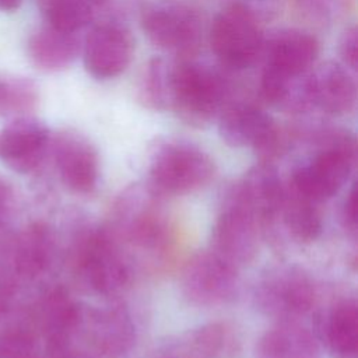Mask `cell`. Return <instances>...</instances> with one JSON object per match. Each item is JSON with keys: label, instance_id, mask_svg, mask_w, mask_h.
Returning <instances> with one entry per match:
<instances>
[{"label": "cell", "instance_id": "obj_3", "mask_svg": "<svg viewBox=\"0 0 358 358\" xmlns=\"http://www.w3.org/2000/svg\"><path fill=\"white\" fill-rule=\"evenodd\" d=\"M224 96L225 85L215 71L187 60L171 64L168 108L187 124H208L220 112Z\"/></svg>", "mask_w": 358, "mask_h": 358}, {"label": "cell", "instance_id": "obj_34", "mask_svg": "<svg viewBox=\"0 0 358 358\" xmlns=\"http://www.w3.org/2000/svg\"><path fill=\"white\" fill-rule=\"evenodd\" d=\"M147 358H189V357L185 352V350L182 348V345L178 344V345L161 348V350L152 352L151 355H148Z\"/></svg>", "mask_w": 358, "mask_h": 358}, {"label": "cell", "instance_id": "obj_23", "mask_svg": "<svg viewBox=\"0 0 358 358\" xmlns=\"http://www.w3.org/2000/svg\"><path fill=\"white\" fill-rule=\"evenodd\" d=\"M320 333L330 352L337 358H357L358 305L355 299H343L320 320Z\"/></svg>", "mask_w": 358, "mask_h": 358}, {"label": "cell", "instance_id": "obj_8", "mask_svg": "<svg viewBox=\"0 0 358 358\" xmlns=\"http://www.w3.org/2000/svg\"><path fill=\"white\" fill-rule=\"evenodd\" d=\"M141 27L150 42L175 56H193L201 43L200 18L183 4H154L145 8Z\"/></svg>", "mask_w": 358, "mask_h": 358}, {"label": "cell", "instance_id": "obj_33", "mask_svg": "<svg viewBox=\"0 0 358 358\" xmlns=\"http://www.w3.org/2000/svg\"><path fill=\"white\" fill-rule=\"evenodd\" d=\"M357 186L355 183L351 186L350 192H348V196L344 201V206H343V218H344V222H345V227L351 231V232H355L357 231V222H358V218H357Z\"/></svg>", "mask_w": 358, "mask_h": 358}, {"label": "cell", "instance_id": "obj_25", "mask_svg": "<svg viewBox=\"0 0 358 358\" xmlns=\"http://www.w3.org/2000/svg\"><path fill=\"white\" fill-rule=\"evenodd\" d=\"M315 200L301 194L291 186L284 190L281 211L289 234L299 242H312L322 232V215Z\"/></svg>", "mask_w": 358, "mask_h": 358}, {"label": "cell", "instance_id": "obj_24", "mask_svg": "<svg viewBox=\"0 0 358 358\" xmlns=\"http://www.w3.org/2000/svg\"><path fill=\"white\" fill-rule=\"evenodd\" d=\"M55 250L50 229L41 222L27 227L15 241L13 263L15 271L25 278L42 274L52 262Z\"/></svg>", "mask_w": 358, "mask_h": 358}, {"label": "cell", "instance_id": "obj_2", "mask_svg": "<svg viewBox=\"0 0 358 358\" xmlns=\"http://www.w3.org/2000/svg\"><path fill=\"white\" fill-rule=\"evenodd\" d=\"M112 234L133 246L162 250L168 245L169 225L161 207V194L151 186L126 187L112 207Z\"/></svg>", "mask_w": 358, "mask_h": 358}, {"label": "cell", "instance_id": "obj_15", "mask_svg": "<svg viewBox=\"0 0 358 358\" xmlns=\"http://www.w3.org/2000/svg\"><path fill=\"white\" fill-rule=\"evenodd\" d=\"M77 331H83L88 348L105 358L126 355L136 338L130 313L123 306H108L90 313L83 312Z\"/></svg>", "mask_w": 358, "mask_h": 358}, {"label": "cell", "instance_id": "obj_13", "mask_svg": "<svg viewBox=\"0 0 358 358\" xmlns=\"http://www.w3.org/2000/svg\"><path fill=\"white\" fill-rule=\"evenodd\" d=\"M50 147L63 183L76 193H92L99 179V157L90 140L74 131H62Z\"/></svg>", "mask_w": 358, "mask_h": 358}, {"label": "cell", "instance_id": "obj_21", "mask_svg": "<svg viewBox=\"0 0 358 358\" xmlns=\"http://www.w3.org/2000/svg\"><path fill=\"white\" fill-rule=\"evenodd\" d=\"M81 50L76 32L55 27L38 29L28 42V55L32 63L43 71H62L73 64Z\"/></svg>", "mask_w": 358, "mask_h": 358}, {"label": "cell", "instance_id": "obj_39", "mask_svg": "<svg viewBox=\"0 0 358 358\" xmlns=\"http://www.w3.org/2000/svg\"><path fill=\"white\" fill-rule=\"evenodd\" d=\"M90 1L92 3V6H94V7H98V6H101L105 0H90Z\"/></svg>", "mask_w": 358, "mask_h": 358}, {"label": "cell", "instance_id": "obj_22", "mask_svg": "<svg viewBox=\"0 0 358 358\" xmlns=\"http://www.w3.org/2000/svg\"><path fill=\"white\" fill-rule=\"evenodd\" d=\"M255 355L256 358H316L317 340L309 329L292 320H282L259 338Z\"/></svg>", "mask_w": 358, "mask_h": 358}, {"label": "cell", "instance_id": "obj_32", "mask_svg": "<svg viewBox=\"0 0 358 358\" xmlns=\"http://www.w3.org/2000/svg\"><path fill=\"white\" fill-rule=\"evenodd\" d=\"M299 6L305 15L320 22L331 14V0H299Z\"/></svg>", "mask_w": 358, "mask_h": 358}, {"label": "cell", "instance_id": "obj_37", "mask_svg": "<svg viewBox=\"0 0 358 358\" xmlns=\"http://www.w3.org/2000/svg\"><path fill=\"white\" fill-rule=\"evenodd\" d=\"M11 199V189L10 186L0 178V211L8 204Z\"/></svg>", "mask_w": 358, "mask_h": 358}, {"label": "cell", "instance_id": "obj_31", "mask_svg": "<svg viewBox=\"0 0 358 358\" xmlns=\"http://www.w3.org/2000/svg\"><path fill=\"white\" fill-rule=\"evenodd\" d=\"M357 28L352 25L347 28L340 38L338 43V50L341 55V59L347 67L351 70H357V53H358V35H357Z\"/></svg>", "mask_w": 358, "mask_h": 358}, {"label": "cell", "instance_id": "obj_27", "mask_svg": "<svg viewBox=\"0 0 358 358\" xmlns=\"http://www.w3.org/2000/svg\"><path fill=\"white\" fill-rule=\"evenodd\" d=\"M48 25L67 32H77L88 25L94 17L90 0H39Z\"/></svg>", "mask_w": 358, "mask_h": 358}, {"label": "cell", "instance_id": "obj_7", "mask_svg": "<svg viewBox=\"0 0 358 358\" xmlns=\"http://www.w3.org/2000/svg\"><path fill=\"white\" fill-rule=\"evenodd\" d=\"M221 138L231 147H252L263 162L285 148V138L270 115L249 103L228 106L220 117Z\"/></svg>", "mask_w": 358, "mask_h": 358}, {"label": "cell", "instance_id": "obj_29", "mask_svg": "<svg viewBox=\"0 0 358 358\" xmlns=\"http://www.w3.org/2000/svg\"><path fill=\"white\" fill-rule=\"evenodd\" d=\"M171 63L161 57L150 60L138 88L140 101L151 109H168Z\"/></svg>", "mask_w": 358, "mask_h": 358}, {"label": "cell", "instance_id": "obj_19", "mask_svg": "<svg viewBox=\"0 0 358 358\" xmlns=\"http://www.w3.org/2000/svg\"><path fill=\"white\" fill-rule=\"evenodd\" d=\"M83 312L63 287L49 291L39 308V322L46 344L69 347L78 330Z\"/></svg>", "mask_w": 358, "mask_h": 358}, {"label": "cell", "instance_id": "obj_18", "mask_svg": "<svg viewBox=\"0 0 358 358\" xmlns=\"http://www.w3.org/2000/svg\"><path fill=\"white\" fill-rule=\"evenodd\" d=\"M267 66L289 73H308L319 55L317 39L302 29L288 28L274 34L263 46Z\"/></svg>", "mask_w": 358, "mask_h": 358}, {"label": "cell", "instance_id": "obj_6", "mask_svg": "<svg viewBox=\"0 0 358 358\" xmlns=\"http://www.w3.org/2000/svg\"><path fill=\"white\" fill-rule=\"evenodd\" d=\"M210 45L224 64L246 69L263 53L264 35L256 15L246 6L234 3L215 15Z\"/></svg>", "mask_w": 358, "mask_h": 358}, {"label": "cell", "instance_id": "obj_16", "mask_svg": "<svg viewBox=\"0 0 358 358\" xmlns=\"http://www.w3.org/2000/svg\"><path fill=\"white\" fill-rule=\"evenodd\" d=\"M312 108L331 116L350 113L357 101L355 81L341 64L324 62L308 74Z\"/></svg>", "mask_w": 358, "mask_h": 358}, {"label": "cell", "instance_id": "obj_1", "mask_svg": "<svg viewBox=\"0 0 358 358\" xmlns=\"http://www.w3.org/2000/svg\"><path fill=\"white\" fill-rule=\"evenodd\" d=\"M316 155L292 173L289 186L322 203L333 197L347 182L357 157L355 137L344 130L324 131Z\"/></svg>", "mask_w": 358, "mask_h": 358}, {"label": "cell", "instance_id": "obj_26", "mask_svg": "<svg viewBox=\"0 0 358 358\" xmlns=\"http://www.w3.org/2000/svg\"><path fill=\"white\" fill-rule=\"evenodd\" d=\"M189 358H229L238 347V338L228 323L214 322L192 331L180 344Z\"/></svg>", "mask_w": 358, "mask_h": 358}, {"label": "cell", "instance_id": "obj_28", "mask_svg": "<svg viewBox=\"0 0 358 358\" xmlns=\"http://www.w3.org/2000/svg\"><path fill=\"white\" fill-rule=\"evenodd\" d=\"M38 99V87L29 78L15 76L0 77V115L25 116V113L36 106Z\"/></svg>", "mask_w": 358, "mask_h": 358}, {"label": "cell", "instance_id": "obj_9", "mask_svg": "<svg viewBox=\"0 0 358 358\" xmlns=\"http://www.w3.org/2000/svg\"><path fill=\"white\" fill-rule=\"evenodd\" d=\"M238 268L213 250L194 255L183 267L180 289L197 306H217L234 298L238 288Z\"/></svg>", "mask_w": 358, "mask_h": 358}, {"label": "cell", "instance_id": "obj_5", "mask_svg": "<svg viewBox=\"0 0 358 358\" xmlns=\"http://www.w3.org/2000/svg\"><path fill=\"white\" fill-rule=\"evenodd\" d=\"M214 173V161L201 148L171 141L161 145L151 159L150 185L159 194H185L206 186Z\"/></svg>", "mask_w": 358, "mask_h": 358}, {"label": "cell", "instance_id": "obj_14", "mask_svg": "<svg viewBox=\"0 0 358 358\" xmlns=\"http://www.w3.org/2000/svg\"><path fill=\"white\" fill-rule=\"evenodd\" d=\"M49 144V130L41 120L18 116L0 130V161L15 172L28 173L41 164Z\"/></svg>", "mask_w": 358, "mask_h": 358}, {"label": "cell", "instance_id": "obj_38", "mask_svg": "<svg viewBox=\"0 0 358 358\" xmlns=\"http://www.w3.org/2000/svg\"><path fill=\"white\" fill-rule=\"evenodd\" d=\"M22 0H0L1 11H14L21 6Z\"/></svg>", "mask_w": 358, "mask_h": 358}, {"label": "cell", "instance_id": "obj_35", "mask_svg": "<svg viewBox=\"0 0 358 358\" xmlns=\"http://www.w3.org/2000/svg\"><path fill=\"white\" fill-rule=\"evenodd\" d=\"M67 358H105L101 354L95 352L94 350L84 347V348H76L74 345H69L67 348Z\"/></svg>", "mask_w": 358, "mask_h": 358}, {"label": "cell", "instance_id": "obj_4", "mask_svg": "<svg viewBox=\"0 0 358 358\" xmlns=\"http://www.w3.org/2000/svg\"><path fill=\"white\" fill-rule=\"evenodd\" d=\"M74 263L91 289L106 296L122 292L131 280V268L117 238L102 228L90 229L80 236Z\"/></svg>", "mask_w": 358, "mask_h": 358}, {"label": "cell", "instance_id": "obj_20", "mask_svg": "<svg viewBox=\"0 0 358 358\" xmlns=\"http://www.w3.org/2000/svg\"><path fill=\"white\" fill-rule=\"evenodd\" d=\"M309 71L295 74L266 64L260 77V94L263 99L285 112L299 113L310 109Z\"/></svg>", "mask_w": 358, "mask_h": 358}, {"label": "cell", "instance_id": "obj_10", "mask_svg": "<svg viewBox=\"0 0 358 358\" xmlns=\"http://www.w3.org/2000/svg\"><path fill=\"white\" fill-rule=\"evenodd\" d=\"M315 298L313 280L296 266L270 271L256 289L259 309L282 320H292L309 312Z\"/></svg>", "mask_w": 358, "mask_h": 358}, {"label": "cell", "instance_id": "obj_12", "mask_svg": "<svg viewBox=\"0 0 358 358\" xmlns=\"http://www.w3.org/2000/svg\"><path fill=\"white\" fill-rule=\"evenodd\" d=\"M133 48V39L127 29L116 24H99L85 38L84 66L96 80L115 78L130 64Z\"/></svg>", "mask_w": 358, "mask_h": 358}, {"label": "cell", "instance_id": "obj_30", "mask_svg": "<svg viewBox=\"0 0 358 358\" xmlns=\"http://www.w3.org/2000/svg\"><path fill=\"white\" fill-rule=\"evenodd\" d=\"M34 333L22 326L6 329L0 336V358H39Z\"/></svg>", "mask_w": 358, "mask_h": 358}, {"label": "cell", "instance_id": "obj_11", "mask_svg": "<svg viewBox=\"0 0 358 358\" xmlns=\"http://www.w3.org/2000/svg\"><path fill=\"white\" fill-rule=\"evenodd\" d=\"M259 227L257 220L231 192L214 222L211 250L238 268L256 256Z\"/></svg>", "mask_w": 358, "mask_h": 358}, {"label": "cell", "instance_id": "obj_17", "mask_svg": "<svg viewBox=\"0 0 358 358\" xmlns=\"http://www.w3.org/2000/svg\"><path fill=\"white\" fill-rule=\"evenodd\" d=\"M284 190L277 169L263 161L252 166L232 189L236 199L260 225L271 221L281 211Z\"/></svg>", "mask_w": 358, "mask_h": 358}, {"label": "cell", "instance_id": "obj_36", "mask_svg": "<svg viewBox=\"0 0 358 358\" xmlns=\"http://www.w3.org/2000/svg\"><path fill=\"white\" fill-rule=\"evenodd\" d=\"M67 348L69 347L46 344V350L39 358H67Z\"/></svg>", "mask_w": 358, "mask_h": 358}]
</instances>
